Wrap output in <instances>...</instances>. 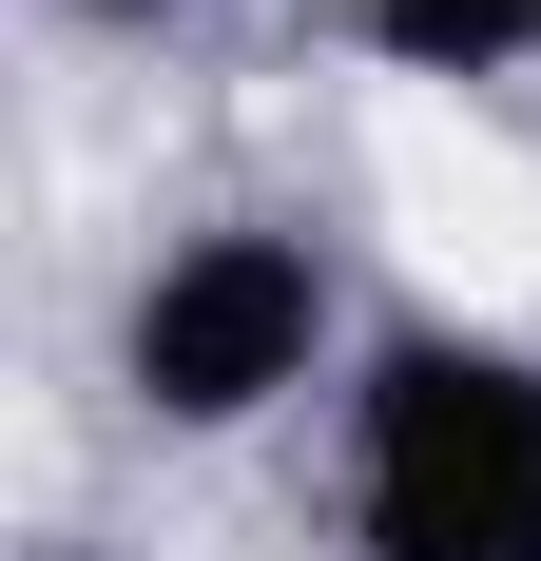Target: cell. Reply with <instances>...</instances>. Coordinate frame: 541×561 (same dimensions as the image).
Returning a JSON list of instances; mask_svg holds the SVG:
<instances>
[{"label": "cell", "mask_w": 541, "mask_h": 561, "mask_svg": "<svg viewBox=\"0 0 541 561\" xmlns=\"http://www.w3.org/2000/svg\"><path fill=\"white\" fill-rule=\"evenodd\" d=\"M58 20H97V39H156V20H194V0H58Z\"/></svg>", "instance_id": "4"}, {"label": "cell", "mask_w": 541, "mask_h": 561, "mask_svg": "<svg viewBox=\"0 0 541 561\" xmlns=\"http://www.w3.org/2000/svg\"><path fill=\"white\" fill-rule=\"evenodd\" d=\"M368 330H348V252L310 214H194L116 290V407L156 446H252L290 407H348Z\"/></svg>", "instance_id": "2"}, {"label": "cell", "mask_w": 541, "mask_h": 561, "mask_svg": "<svg viewBox=\"0 0 541 561\" xmlns=\"http://www.w3.org/2000/svg\"><path fill=\"white\" fill-rule=\"evenodd\" d=\"M348 39H368L387 78H426V98H503L541 58V0H368Z\"/></svg>", "instance_id": "3"}, {"label": "cell", "mask_w": 541, "mask_h": 561, "mask_svg": "<svg viewBox=\"0 0 541 561\" xmlns=\"http://www.w3.org/2000/svg\"><path fill=\"white\" fill-rule=\"evenodd\" d=\"M329 542L348 561H541V348L464 310H387L329 407Z\"/></svg>", "instance_id": "1"}, {"label": "cell", "mask_w": 541, "mask_h": 561, "mask_svg": "<svg viewBox=\"0 0 541 561\" xmlns=\"http://www.w3.org/2000/svg\"><path fill=\"white\" fill-rule=\"evenodd\" d=\"M310 20H368V0H310Z\"/></svg>", "instance_id": "5"}]
</instances>
